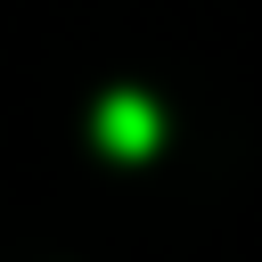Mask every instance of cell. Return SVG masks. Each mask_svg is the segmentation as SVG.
Returning a JSON list of instances; mask_svg holds the SVG:
<instances>
[{
  "mask_svg": "<svg viewBox=\"0 0 262 262\" xmlns=\"http://www.w3.org/2000/svg\"><path fill=\"white\" fill-rule=\"evenodd\" d=\"M98 139H106L115 156H147V147L164 139V123H156V106H147L139 90H115V98L98 106Z\"/></svg>",
  "mask_w": 262,
  "mask_h": 262,
  "instance_id": "1",
  "label": "cell"
}]
</instances>
